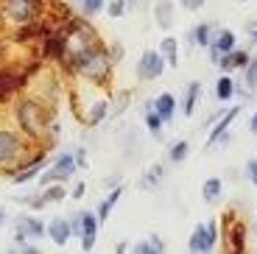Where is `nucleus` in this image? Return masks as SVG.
Instances as JSON below:
<instances>
[{
  "label": "nucleus",
  "mask_w": 257,
  "mask_h": 254,
  "mask_svg": "<svg viewBox=\"0 0 257 254\" xmlns=\"http://www.w3.org/2000/svg\"><path fill=\"white\" fill-rule=\"evenodd\" d=\"M14 232H20V235L28 237V240H37V237L45 235V223L34 215H17L14 218Z\"/></svg>",
  "instance_id": "nucleus-12"
},
{
  "label": "nucleus",
  "mask_w": 257,
  "mask_h": 254,
  "mask_svg": "<svg viewBox=\"0 0 257 254\" xmlns=\"http://www.w3.org/2000/svg\"><path fill=\"white\" fill-rule=\"evenodd\" d=\"M224 73H232V70H243L246 64H249V51H240V48H232L229 53H224V56L215 62Z\"/></svg>",
  "instance_id": "nucleus-16"
},
{
  "label": "nucleus",
  "mask_w": 257,
  "mask_h": 254,
  "mask_svg": "<svg viewBox=\"0 0 257 254\" xmlns=\"http://www.w3.org/2000/svg\"><path fill=\"white\" fill-rule=\"evenodd\" d=\"M254 232H257V226H254Z\"/></svg>",
  "instance_id": "nucleus-48"
},
{
  "label": "nucleus",
  "mask_w": 257,
  "mask_h": 254,
  "mask_svg": "<svg viewBox=\"0 0 257 254\" xmlns=\"http://www.w3.org/2000/svg\"><path fill=\"white\" fill-rule=\"evenodd\" d=\"M45 165H48V148H39V151H34L28 159H23V162H20V168L14 171L12 182H14V184L31 182V179H37L39 173L45 171Z\"/></svg>",
  "instance_id": "nucleus-8"
},
{
  "label": "nucleus",
  "mask_w": 257,
  "mask_h": 254,
  "mask_svg": "<svg viewBox=\"0 0 257 254\" xmlns=\"http://www.w3.org/2000/svg\"><path fill=\"white\" fill-rule=\"evenodd\" d=\"M218 246V223L207 221V223H196V229L190 232V240H187V248L196 254L212 251Z\"/></svg>",
  "instance_id": "nucleus-7"
},
{
  "label": "nucleus",
  "mask_w": 257,
  "mask_h": 254,
  "mask_svg": "<svg viewBox=\"0 0 257 254\" xmlns=\"http://www.w3.org/2000/svg\"><path fill=\"white\" fill-rule=\"evenodd\" d=\"M123 12H126V0H109L106 3V14L109 17H123Z\"/></svg>",
  "instance_id": "nucleus-31"
},
{
  "label": "nucleus",
  "mask_w": 257,
  "mask_h": 254,
  "mask_svg": "<svg viewBox=\"0 0 257 254\" xmlns=\"http://www.w3.org/2000/svg\"><path fill=\"white\" fill-rule=\"evenodd\" d=\"M78 173V162L73 154H59L56 159H53L51 165H45V171L39 173V184L45 187V184L51 182H67V179H73Z\"/></svg>",
  "instance_id": "nucleus-6"
},
{
  "label": "nucleus",
  "mask_w": 257,
  "mask_h": 254,
  "mask_svg": "<svg viewBox=\"0 0 257 254\" xmlns=\"http://www.w3.org/2000/svg\"><path fill=\"white\" fill-rule=\"evenodd\" d=\"M249 132H251V134H254V137H257V112H254V114H251V117H249Z\"/></svg>",
  "instance_id": "nucleus-42"
},
{
  "label": "nucleus",
  "mask_w": 257,
  "mask_h": 254,
  "mask_svg": "<svg viewBox=\"0 0 257 254\" xmlns=\"http://www.w3.org/2000/svg\"><path fill=\"white\" fill-rule=\"evenodd\" d=\"M243 70H246V89L254 92L257 89V56H249V64H246Z\"/></svg>",
  "instance_id": "nucleus-30"
},
{
  "label": "nucleus",
  "mask_w": 257,
  "mask_h": 254,
  "mask_svg": "<svg viewBox=\"0 0 257 254\" xmlns=\"http://www.w3.org/2000/svg\"><path fill=\"white\" fill-rule=\"evenodd\" d=\"M201 92H204V87H201V81H190L185 89V95H182V114L185 117H190L193 112H196V106H199V98Z\"/></svg>",
  "instance_id": "nucleus-18"
},
{
  "label": "nucleus",
  "mask_w": 257,
  "mask_h": 254,
  "mask_svg": "<svg viewBox=\"0 0 257 254\" xmlns=\"http://www.w3.org/2000/svg\"><path fill=\"white\" fill-rule=\"evenodd\" d=\"M45 6L48 0H0V12H3V26H26L34 20L45 17Z\"/></svg>",
  "instance_id": "nucleus-5"
},
{
  "label": "nucleus",
  "mask_w": 257,
  "mask_h": 254,
  "mask_svg": "<svg viewBox=\"0 0 257 254\" xmlns=\"http://www.w3.org/2000/svg\"><path fill=\"white\" fill-rule=\"evenodd\" d=\"M246 176H249V182L257 187V159H249V162H246Z\"/></svg>",
  "instance_id": "nucleus-36"
},
{
  "label": "nucleus",
  "mask_w": 257,
  "mask_h": 254,
  "mask_svg": "<svg viewBox=\"0 0 257 254\" xmlns=\"http://www.w3.org/2000/svg\"><path fill=\"white\" fill-rule=\"evenodd\" d=\"M157 51L162 53V59H165L168 67H179V39L176 37H162Z\"/></svg>",
  "instance_id": "nucleus-20"
},
{
  "label": "nucleus",
  "mask_w": 257,
  "mask_h": 254,
  "mask_svg": "<svg viewBox=\"0 0 257 254\" xmlns=\"http://www.w3.org/2000/svg\"><path fill=\"white\" fill-rule=\"evenodd\" d=\"M154 23L162 31H171L176 26V3L174 0H157L154 3Z\"/></svg>",
  "instance_id": "nucleus-13"
},
{
  "label": "nucleus",
  "mask_w": 257,
  "mask_h": 254,
  "mask_svg": "<svg viewBox=\"0 0 257 254\" xmlns=\"http://www.w3.org/2000/svg\"><path fill=\"white\" fill-rule=\"evenodd\" d=\"M251 42H257V28H254V31H251Z\"/></svg>",
  "instance_id": "nucleus-46"
},
{
  "label": "nucleus",
  "mask_w": 257,
  "mask_h": 254,
  "mask_svg": "<svg viewBox=\"0 0 257 254\" xmlns=\"http://www.w3.org/2000/svg\"><path fill=\"white\" fill-rule=\"evenodd\" d=\"M73 157H76V162H78V171H87V148L78 146L76 151H73Z\"/></svg>",
  "instance_id": "nucleus-33"
},
{
  "label": "nucleus",
  "mask_w": 257,
  "mask_h": 254,
  "mask_svg": "<svg viewBox=\"0 0 257 254\" xmlns=\"http://www.w3.org/2000/svg\"><path fill=\"white\" fill-rule=\"evenodd\" d=\"M70 235H81V218H78V212L70 218Z\"/></svg>",
  "instance_id": "nucleus-40"
},
{
  "label": "nucleus",
  "mask_w": 257,
  "mask_h": 254,
  "mask_svg": "<svg viewBox=\"0 0 257 254\" xmlns=\"http://www.w3.org/2000/svg\"><path fill=\"white\" fill-rule=\"evenodd\" d=\"M14 120L17 129L26 134L31 143L42 146L48 140V126L53 120V106L48 101H42L39 95L28 92V95H20L14 103Z\"/></svg>",
  "instance_id": "nucleus-1"
},
{
  "label": "nucleus",
  "mask_w": 257,
  "mask_h": 254,
  "mask_svg": "<svg viewBox=\"0 0 257 254\" xmlns=\"http://www.w3.org/2000/svg\"><path fill=\"white\" fill-rule=\"evenodd\" d=\"M34 146H37V143H31L20 129L0 126V168H6L9 176H14V171L20 168V162L31 157Z\"/></svg>",
  "instance_id": "nucleus-4"
},
{
  "label": "nucleus",
  "mask_w": 257,
  "mask_h": 254,
  "mask_svg": "<svg viewBox=\"0 0 257 254\" xmlns=\"http://www.w3.org/2000/svg\"><path fill=\"white\" fill-rule=\"evenodd\" d=\"M212 31H215V28H212L210 23H199V26L187 34V45H193V48H210Z\"/></svg>",
  "instance_id": "nucleus-21"
},
{
  "label": "nucleus",
  "mask_w": 257,
  "mask_h": 254,
  "mask_svg": "<svg viewBox=\"0 0 257 254\" xmlns=\"http://www.w3.org/2000/svg\"><path fill=\"white\" fill-rule=\"evenodd\" d=\"M120 196H123V187H120V184H115V190H112L109 196H106V201H109L112 207H115V204L120 201Z\"/></svg>",
  "instance_id": "nucleus-39"
},
{
  "label": "nucleus",
  "mask_w": 257,
  "mask_h": 254,
  "mask_svg": "<svg viewBox=\"0 0 257 254\" xmlns=\"http://www.w3.org/2000/svg\"><path fill=\"white\" fill-rule=\"evenodd\" d=\"M128 101H132V92L128 89H117L115 95L109 98V117H120L128 109Z\"/></svg>",
  "instance_id": "nucleus-25"
},
{
  "label": "nucleus",
  "mask_w": 257,
  "mask_h": 254,
  "mask_svg": "<svg viewBox=\"0 0 257 254\" xmlns=\"http://www.w3.org/2000/svg\"><path fill=\"white\" fill-rule=\"evenodd\" d=\"M39 196H42V201H45V204H59V201H64V198H67V190L62 187V182H51V184H45V187H42V193H39Z\"/></svg>",
  "instance_id": "nucleus-26"
},
{
  "label": "nucleus",
  "mask_w": 257,
  "mask_h": 254,
  "mask_svg": "<svg viewBox=\"0 0 257 254\" xmlns=\"http://www.w3.org/2000/svg\"><path fill=\"white\" fill-rule=\"evenodd\" d=\"M6 223V210H3V204H0V226Z\"/></svg>",
  "instance_id": "nucleus-45"
},
{
  "label": "nucleus",
  "mask_w": 257,
  "mask_h": 254,
  "mask_svg": "<svg viewBox=\"0 0 257 254\" xmlns=\"http://www.w3.org/2000/svg\"><path fill=\"white\" fill-rule=\"evenodd\" d=\"M182 9H187V12H199L201 6H204V0H179Z\"/></svg>",
  "instance_id": "nucleus-38"
},
{
  "label": "nucleus",
  "mask_w": 257,
  "mask_h": 254,
  "mask_svg": "<svg viewBox=\"0 0 257 254\" xmlns=\"http://www.w3.org/2000/svg\"><path fill=\"white\" fill-rule=\"evenodd\" d=\"M215 98H218L221 103H229L232 98H235V78H232L229 73H224V76L215 81Z\"/></svg>",
  "instance_id": "nucleus-23"
},
{
  "label": "nucleus",
  "mask_w": 257,
  "mask_h": 254,
  "mask_svg": "<svg viewBox=\"0 0 257 254\" xmlns=\"http://www.w3.org/2000/svg\"><path fill=\"white\" fill-rule=\"evenodd\" d=\"M187 157H190V143H187V140L174 143V146H171V151H168V159H171V162H176V165H179V162H185Z\"/></svg>",
  "instance_id": "nucleus-27"
},
{
  "label": "nucleus",
  "mask_w": 257,
  "mask_h": 254,
  "mask_svg": "<svg viewBox=\"0 0 257 254\" xmlns=\"http://www.w3.org/2000/svg\"><path fill=\"white\" fill-rule=\"evenodd\" d=\"M221 193H224V182L221 179H204V184H201V198H204L207 204H215L221 198Z\"/></svg>",
  "instance_id": "nucleus-24"
},
{
  "label": "nucleus",
  "mask_w": 257,
  "mask_h": 254,
  "mask_svg": "<svg viewBox=\"0 0 257 254\" xmlns=\"http://www.w3.org/2000/svg\"><path fill=\"white\" fill-rule=\"evenodd\" d=\"M109 59H112V64H120L123 62V53H126V48H123V42H112L109 48Z\"/></svg>",
  "instance_id": "nucleus-32"
},
{
  "label": "nucleus",
  "mask_w": 257,
  "mask_h": 254,
  "mask_svg": "<svg viewBox=\"0 0 257 254\" xmlns=\"http://www.w3.org/2000/svg\"><path fill=\"white\" fill-rule=\"evenodd\" d=\"M62 31H64V51H62V59H59V67L64 73H70L73 64L84 53L95 48V45H101V37L90 26V17H84V14H73L67 23H62Z\"/></svg>",
  "instance_id": "nucleus-2"
},
{
  "label": "nucleus",
  "mask_w": 257,
  "mask_h": 254,
  "mask_svg": "<svg viewBox=\"0 0 257 254\" xmlns=\"http://www.w3.org/2000/svg\"><path fill=\"white\" fill-rule=\"evenodd\" d=\"M165 59H162L160 51H146L140 59H137V78L140 81H154L165 73Z\"/></svg>",
  "instance_id": "nucleus-9"
},
{
  "label": "nucleus",
  "mask_w": 257,
  "mask_h": 254,
  "mask_svg": "<svg viewBox=\"0 0 257 254\" xmlns=\"http://www.w3.org/2000/svg\"><path fill=\"white\" fill-rule=\"evenodd\" d=\"M112 59H109V51L101 45H95V48H90V51L84 53L81 59H78L76 64H73L70 76H76L78 81L84 84H92V87H106L112 78Z\"/></svg>",
  "instance_id": "nucleus-3"
},
{
  "label": "nucleus",
  "mask_w": 257,
  "mask_h": 254,
  "mask_svg": "<svg viewBox=\"0 0 257 254\" xmlns=\"http://www.w3.org/2000/svg\"><path fill=\"white\" fill-rule=\"evenodd\" d=\"M146 126L148 132H151V137H157V140H162V134H165V123H162V117L154 112V101H146Z\"/></svg>",
  "instance_id": "nucleus-22"
},
{
  "label": "nucleus",
  "mask_w": 257,
  "mask_h": 254,
  "mask_svg": "<svg viewBox=\"0 0 257 254\" xmlns=\"http://www.w3.org/2000/svg\"><path fill=\"white\" fill-rule=\"evenodd\" d=\"M243 237H246V226L240 221H235V218H229V221H226V246H229L232 251H243L246 248Z\"/></svg>",
  "instance_id": "nucleus-17"
},
{
  "label": "nucleus",
  "mask_w": 257,
  "mask_h": 254,
  "mask_svg": "<svg viewBox=\"0 0 257 254\" xmlns=\"http://www.w3.org/2000/svg\"><path fill=\"white\" fill-rule=\"evenodd\" d=\"M45 232H48V237H51L59 248H64V246H67V240H70V218H62V215L51 218L48 226H45Z\"/></svg>",
  "instance_id": "nucleus-14"
},
{
  "label": "nucleus",
  "mask_w": 257,
  "mask_h": 254,
  "mask_svg": "<svg viewBox=\"0 0 257 254\" xmlns=\"http://www.w3.org/2000/svg\"><path fill=\"white\" fill-rule=\"evenodd\" d=\"M140 6V0H126V9H137Z\"/></svg>",
  "instance_id": "nucleus-44"
},
{
  "label": "nucleus",
  "mask_w": 257,
  "mask_h": 254,
  "mask_svg": "<svg viewBox=\"0 0 257 254\" xmlns=\"http://www.w3.org/2000/svg\"><path fill=\"white\" fill-rule=\"evenodd\" d=\"M78 9H81L84 17H95V14H101L106 9V3L103 0H78Z\"/></svg>",
  "instance_id": "nucleus-29"
},
{
  "label": "nucleus",
  "mask_w": 257,
  "mask_h": 254,
  "mask_svg": "<svg viewBox=\"0 0 257 254\" xmlns=\"http://www.w3.org/2000/svg\"><path fill=\"white\" fill-rule=\"evenodd\" d=\"M128 248H132V246H128L126 240H120V243H117V246H115V251H128Z\"/></svg>",
  "instance_id": "nucleus-43"
},
{
  "label": "nucleus",
  "mask_w": 257,
  "mask_h": 254,
  "mask_svg": "<svg viewBox=\"0 0 257 254\" xmlns=\"http://www.w3.org/2000/svg\"><path fill=\"white\" fill-rule=\"evenodd\" d=\"M109 212H112V204L109 201H101L98 204V210H95V215H98V221H106V218H109Z\"/></svg>",
  "instance_id": "nucleus-35"
},
{
  "label": "nucleus",
  "mask_w": 257,
  "mask_h": 254,
  "mask_svg": "<svg viewBox=\"0 0 257 254\" xmlns=\"http://www.w3.org/2000/svg\"><path fill=\"white\" fill-rule=\"evenodd\" d=\"M238 112H240V106H232V109H224V112H221V117H218L215 123H212V132H210V137H207V148L215 146V140H218V137H221L224 132H229V126L235 123Z\"/></svg>",
  "instance_id": "nucleus-15"
},
{
  "label": "nucleus",
  "mask_w": 257,
  "mask_h": 254,
  "mask_svg": "<svg viewBox=\"0 0 257 254\" xmlns=\"http://www.w3.org/2000/svg\"><path fill=\"white\" fill-rule=\"evenodd\" d=\"M235 31L232 28H218V31H212V42H210V62H218L224 53H229L232 48H235Z\"/></svg>",
  "instance_id": "nucleus-11"
},
{
  "label": "nucleus",
  "mask_w": 257,
  "mask_h": 254,
  "mask_svg": "<svg viewBox=\"0 0 257 254\" xmlns=\"http://www.w3.org/2000/svg\"><path fill=\"white\" fill-rule=\"evenodd\" d=\"M148 243H151V251H154V254L165 251V243L160 240V235H148Z\"/></svg>",
  "instance_id": "nucleus-37"
},
{
  "label": "nucleus",
  "mask_w": 257,
  "mask_h": 254,
  "mask_svg": "<svg viewBox=\"0 0 257 254\" xmlns=\"http://www.w3.org/2000/svg\"><path fill=\"white\" fill-rule=\"evenodd\" d=\"M243 3H246V0H243Z\"/></svg>",
  "instance_id": "nucleus-49"
},
{
  "label": "nucleus",
  "mask_w": 257,
  "mask_h": 254,
  "mask_svg": "<svg viewBox=\"0 0 257 254\" xmlns=\"http://www.w3.org/2000/svg\"><path fill=\"white\" fill-rule=\"evenodd\" d=\"M162 176H165V168H162V165H154L151 171H148L146 179H140V187H143V190H154L157 184L162 182Z\"/></svg>",
  "instance_id": "nucleus-28"
},
{
  "label": "nucleus",
  "mask_w": 257,
  "mask_h": 254,
  "mask_svg": "<svg viewBox=\"0 0 257 254\" xmlns=\"http://www.w3.org/2000/svg\"><path fill=\"white\" fill-rule=\"evenodd\" d=\"M154 112L162 117V123H171L176 114V98L171 95V92H160V95L154 98Z\"/></svg>",
  "instance_id": "nucleus-19"
},
{
  "label": "nucleus",
  "mask_w": 257,
  "mask_h": 254,
  "mask_svg": "<svg viewBox=\"0 0 257 254\" xmlns=\"http://www.w3.org/2000/svg\"><path fill=\"white\" fill-rule=\"evenodd\" d=\"M84 193H87V184H84V182H78L76 187H73L70 198H76V201H78V198H84Z\"/></svg>",
  "instance_id": "nucleus-41"
},
{
  "label": "nucleus",
  "mask_w": 257,
  "mask_h": 254,
  "mask_svg": "<svg viewBox=\"0 0 257 254\" xmlns=\"http://www.w3.org/2000/svg\"><path fill=\"white\" fill-rule=\"evenodd\" d=\"M78 218H81V248L84 251H92V246H95L98 240V229H101V221H98V215L92 210H84L78 212Z\"/></svg>",
  "instance_id": "nucleus-10"
},
{
  "label": "nucleus",
  "mask_w": 257,
  "mask_h": 254,
  "mask_svg": "<svg viewBox=\"0 0 257 254\" xmlns=\"http://www.w3.org/2000/svg\"><path fill=\"white\" fill-rule=\"evenodd\" d=\"M0 31H3V12H0Z\"/></svg>",
  "instance_id": "nucleus-47"
},
{
  "label": "nucleus",
  "mask_w": 257,
  "mask_h": 254,
  "mask_svg": "<svg viewBox=\"0 0 257 254\" xmlns=\"http://www.w3.org/2000/svg\"><path fill=\"white\" fill-rule=\"evenodd\" d=\"M132 251H135V254H154V251H151V243H148V237L137 240L135 246H132Z\"/></svg>",
  "instance_id": "nucleus-34"
}]
</instances>
